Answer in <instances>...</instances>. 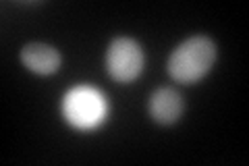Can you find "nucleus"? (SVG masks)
Returning <instances> with one entry per match:
<instances>
[{
  "label": "nucleus",
  "mask_w": 249,
  "mask_h": 166,
  "mask_svg": "<svg viewBox=\"0 0 249 166\" xmlns=\"http://www.w3.org/2000/svg\"><path fill=\"white\" fill-rule=\"evenodd\" d=\"M106 104L96 90L77 88L65 98V116L67 121L79 129H89L102 121Z\"/></svg>",
  "instance_id": "obj_3"
},
{
  "label": "nucleus",
  "mask_w": 249,
  "mask_h": 166,
  "mask_svg": "<svg viewBox=\"0 0 249 166\" xmlns=\"http://www.w3.org/2000/svg\"><path fill=\"white\" fill-rule=\"evenodd\" d=\"M183 98L181 93L175 92L173 88H162L152 93L150 100V114L156 123L160 125H173L183 116Z\"/></svg>",
  "instance_id": "obj_4"
},
{
  "label": "nucleus",
  "mask_w": 249,
  "mask_h": 166,
  "mask_svg": "<svg viewBox=\"0 0 249 166\" xmlns=\"http://www.w3.org/2000/svg\"><path fill=\"white\" fill-rule=\"evenodd\" d=\"M106 69L116 81H133L143 69V52L139 48V44L131 37L112 39L106 52Z\"/></svg>",
  "instance_id": "obj_2"
},
{
  "label": "nucleus",
  "mask_w": 249,
  "mask_h": 166,
  "mask_svg": "<svg viewBox=\"0 0 249 166\" xmlns=\"http://www.w3.org/2000/svg\"><path fill=\"white\" fill-rule=\"evenodd\" d=\"M216 60V46L206 36H193L178 46L168 58V73L178 83H196Z\"/></svg>",
  "instance_id": "obj_1"
},
{
  "label": "nucleus",
  "mask_w": 249,
  "mask_h": 166,
  "mask_svg": "<svg viewBox=\"0 0 249 166\" xmlns=\"http://www.w3.org/2000/svg\"><path fill=\"white\" fill-rule=\"evenodd\" d=\"M21 62L37 75H50L60 67V52L48 44H27L21 50Z\"/></svg>",
  "instance_id": "obj_5"
}]
</instances>
